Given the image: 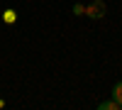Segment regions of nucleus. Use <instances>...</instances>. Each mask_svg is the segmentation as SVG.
Wrapping results in <instances>:
<instances>
[{
	"mask_svg": "<svg viewBox=\"0 0 122 110\" xmlns=\"http://www.w3.org/2000/svg\"><path fill=\"white\" fill-rule=\"evenodd\" d=\"M105 15H107L105 0H93V3L86 5V17H90V20H103Z\"/></svg>",
	"mask_w": 122,
	"mask_h": 110,
	"instance_id": "nucleus-1",
	"label": "nucleus"
},
{
	"mask_svg": "<svg viewBox=\"0 0 122 110\" xmlns=\"http://www.w3.org/2000/svg\"><path fill=\"white\" fill-rule=\"evenodd\" d=\"M98 110H122V108H120V103L115 100V98H107V100L98 103Z\"/></svg>",
	"mask_w": 122,
	"mask_h": 110,
	"instance_id": "nucleus-2",
	"label": "nucleus"
},
{
	"mask_svg": "<svg viewBox=\"0 0 122 110\" xmlns=\"http://www.w3.org/2000/svg\"><path fill=\"white\" fill-rule=\"evenodd\" d=\"M110 98H115V100L120 103V108H122V81H117V83L112 86V91H110Z\"/></svg>",
	"mask_w": 122,
	"mask_h": 110,
	"instance_id": "nucleus-3",
	"label": "nucleus"
},
{
	"mask_svg": "<svg viewBox=\"0 0 122 110\" xmlns=\"http://www.w3.org/2000/svg\"><path fill=\"white\" fill-rule=\"evenodd\" d=\"M3 20H5V22H7V25H12V22H15V20H17V12H15V10H12V7H7V10H5V12H3Z\"/></svg>",
	"mask_w": 122,
	"mask_h": 110,
	"instance_id": "nucleus-4",
	"label": "nucleus"
},
{
	"mask_svg": "<svg viewBox=\"0 0 122 110\" xmlns=\"http://www.w3.org/2000/svg\"><path fill=\"white\" fill-rule=\"evenodd\" d=\"M71 10H73V15H76V17H81V15H86V5H83V3H76V5L71 7Z\"/></svg>",
	"mask_w": 122,
	"mask_h": 110,
	"instance_id": "nucleus-5",
	"label": "nucleus"
}]
</instances>
